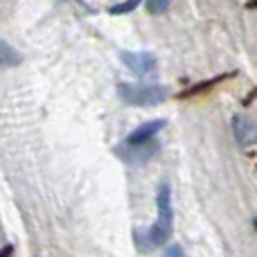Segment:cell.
I'll list each match as a JSON object with an SVG mask.
<instances>
[{"label":"cell","mask_w":257,"mask_h":257,"mask_svg":"<svg viewBox=\"0 0 257 257\" xmlns=\"http://www.w3.org/2000/svg\"><path fill=\"white\" fill-rule=\"evenodd\" d=\"M156 205H158L156 223L145 235H133V239L138 241L142 253L154 250L158 246H165L174 230V205H172V187H169V183H160L158 194H156Z\"/></svg>","instance_id":"cell-1"},{"label":"cell","mask_w":257,"mask_h":257,"mask_svg":"<svg viewBox=\"0 0 257 257\" xmlns=\"http://www.w3.org/2000/svg\"><path fill=\"white\" fill-rule=\"evenodd\" d=\"M117 95L128 106H158L169 99V88L163 84H124L117 86Z\"/></svg>","instance_id":"cell-2"},{"label":"cell","mask_w":257,"mask_h":257,"mask_svg":"<svg viewBox=\"0 0 257 257\" xmlns=\"http://www.w3.org/2000/svg\"><path fill=\"white\" fill-rule=\"evenodd\" d=\"M158 151H160V145L156 140L147 142V145H133V147L120 145V147H115V154L120 156V160L126 165H145L147 160L154 158Z\"/></svg>","instance_id":"cell-3"},{"label":"cell","mask_w":257,"mask_h":257,"mask_svg":"<svg viewBox=\"0 0 257 257\" xmlns=\"http://www.w3.org/2000/svg\"><path fill=\"white\" fill-rule=\"evenodd\" d=\"M120 59L128 70L138 77L149 75V72L156 68V63H158L154 54H149V52H122Z\"/></svg>","instance_id":"cell-4"},{"label":"cell","mask_w":257,"mask_h":257,"mask_svg":"<svg viewBox=\"0 0 257 257\" xmlns=\"http://www.w3.org/2000/svg\"><path fill=\"white\" fill-rule=\"evenodd\" d=\"M237 72L232 70V72H226V75H217V77H212V79H205V81H196V84H192V86H185V88L181 90V93L176 95L181 102H185V99H192V97H199V95H203V93H210V90H214L217 86H221V84H226L228 79H232Z\"/></svg>","instance_id":"cell-5"},{"label":"cell","mask_w":257,"mask_h":257,"mask_svg":"<svg viewBox=\"0 0 257 257\" xmlns=\"http://www.w3.org/2000/svg\"><path fill=\"white\" fill-rule=\"evenodd\" d=\"M163 128H165V120H163V117H158V120H151V122H145L142 126L133 128V131L128 133L126 140H124V145H128V147H133V145H147V142L156 140V136H158Z\"/></svg>","instance_id":"cell-6"},{"label":"cell","mask_w":257,"mask_h":257,"mask_svg":"<svg viewBox=\"0 0 257 257\" xmlns=\"http://www.w3.org/2000/svg\"><path fill=\"white\" fill-rule=\"evenodd\" d=\"M232 133H235V140L244 145H253L255 142V124L248 117H235L232 120Z\"/></svg>","instance_id":"cell-7"},{"label":"cell","mask_w":257,"mask_h":257,"mask_svg":"<svg viewBox=\"0 0 257 257\" xmlns=\"http://www.w3.org/2000/svg\"><path fill=\"white\" fill-rule=\"evenodd\" d=\"M23 61L21 52H18L14 45H9L7 41L0 39V68H12V66H18Z\"/></svg>","instance_id":"cell-8"},{"label":"cell","mask_w":257,"mask_h":257,"mask_svg":"<svg viewBox=\"0 0 257 257\" xmlns=\"http://www.w3.org/2000/svg\"><path fill=\"white\" fill-rule=\"evenodd\" d=\"M142 5V0H124V3H117L113 7H108V14H115V16H124V14H131L133 9H138Z\"/></svg>","instance_id":"cell-9"},{"label":"cell","mask_w":257,"mask_h":257,"mask_svg":"<svg viewBox=\"0 0 257 257\" xmlns=\"http://www.w3.org/2000/svg\"><path fill=\"white\" fill-rule=\"evenodd\" d=\"M172 5V0H147V12L149 14H165Z\"/></svg>","instance_id":"cell-10"},{"label":"cell","mask_w":257,"mask_h":257,"mask_svg":"<svg viewBox=\"0 0 257 257\" xmlns=\"http://www.w3.org/2000/svg\"><path fill=\"white\" fill-rule=\"evenodd\" d=\"M163 257H185V253H183V248L178 244H172L169 248H165Z\"/></svg>","instance_id":"cell-11"},{"label":"cell","mask_w":257,"mask_h":257,"mask_svg":"<svg viewBox=\"0 0 257 257\" xmlns=\"http://www.w3.org/2000/svg\"><path fill=\"white\" fill-rule=\"evenodd\" d=\"M12 255H14V246L12 244H7V246L0 248V257H12Z\"/></svg>","instance_id":"cell-12"}]
</instances>
